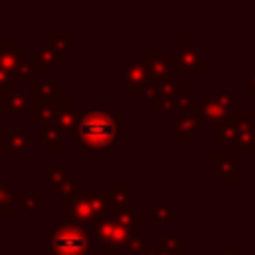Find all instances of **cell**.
Segmentation results:
<instances>
[{"instance_id": "1", "label": "cell", "mask_w": 255, "mask_h": 255, "mask_svg": "<svg viewBox=\"0 0 255 255\" xmlns=\"http://www.w3.org/2000/svg\"><path fill=\"white\" fill-rule=\"evenodd\" d=\"M81 136H83L85 143L101 148V145H108L115 139V124H112L110 117L94 112V115L85 117L83 124H81Z\"/></svg>"}, {"instance_id": "2", "label": "cell", "mask_w": 255, "mask_h": 255, "mask_svg": "<svg viewBox=\"0 0 255 255\" xmlns=\"http://www.w3.org/2000/svg\"><path fill=\"white\" fill-rule=\"evenodd\" d=\"M54 249H58L65 255H79L85 249V235L74 229H63L54 238Z\"/></svg>"}, {"instance_id": "3", "label": "cell", "mask_w": 255, "mask_h": 255, "mask_svg": "<svg viewBox=\"0 0 255 255\" xmlns=\"http://www.w3.org/2000/svg\"><path fill=\"white\" fill-rule=\"evenodd\" d=\"M215 166L220 168V170L224 172L226 177H229V181L233 179V170H235L233 154H229V152H220V154H215Z\"/></svg>"}, {"instance_id": "4", "label": "cell", "mask_w": 255, "mask_h": 255, "mask_svg": "<svg viewBox=\"0 0 255 255\" xmlns=\"http://www.w3.org/2000/svg\"><path fill=\"white\" fill-rule=\"evenodd\" d=\"M235 148H238V150H244V152L253 150V148H255V130L238 132V136H235Z\"/></svg>"}, {"instance_id": "5", "label": "cell", "mask_w": 255, "mask_h": 255, "mask_svg": "<svg viewBox=\"0 0 255 255\" xmlns=\"http://www.w3.org/2000/svg\"><path fill=\"white\" fill-rule=\"evenodd\" d=\"M215 136L222 141H229V139L235 141V136H238V126H235L233 121H220V124H217Z\"/></svg>"}, {"instance_id": "6", "label": "cell", "mask_w": 255, "mask_h": 255, "mask_svg": "<svg viewBox=\"0 0 255 255\" xmlns=\"http://www.w3.org/2000/svg\"><path fill=\"white\" fill-rule=\"evenodd\" d=\"M253 85H255V72H251V76L247 81V88H253Z\"/></svg>"}, {"instance_id": "7", "label": "cell", "mask_w": 255, "mask_h": 255, "mask_svg": "<svg viewBox=\"0 0 255 255\" xmlns=\"http://www.w3.org/2000/svg\"><path fill=\"white\" fill-rule=\"evenodd\" d=\"M224 255H242V253H240V251H235L233 247H229V249H226V251H224Z\"/></svg>"}]
</instances>
